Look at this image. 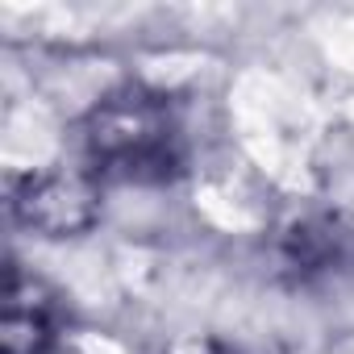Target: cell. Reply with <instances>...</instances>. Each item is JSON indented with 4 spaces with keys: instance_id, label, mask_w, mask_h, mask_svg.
Returning a JSON list of instances; mask_svg holds the SVG:
<instances>
[{
    "instance_id": "obj_2",
    "label": "cell",
    "mask_w": 354,
    "mask_h": 354,
    "mask_svg": "<svg viewBox=\"0 0 354 354\" xmlns=\"http://www.w3.org/2000/svg\"><path fill=\"white\" fill-rule=\"evenodd\" d=\"M100 180L84 167H46L9 180V217L38 238H80L100 221Z\"/></svg>"
},
{
    "instance_id": "obj_3",
    "label": "cell",
    "mask_w": 354,
    "mask_h": 354,
    "mask_svg": "<svg viewBox=\"0 0 354 354\" xmlns=\"http://www.w3.org/2000/svg\"><path fill=\"white\" fill-rule=\"evenodd\" d=\"M63 333L59 296L17 263L5 275V308H0V354H55Z\"/></svg>"
},
{
    "instance_id": "obj_1",
    "label": "cell",
    "mask_w": 354,
    "mask_h": 354,
    "mask_svg": "<svg viewBox=\"0 0 354 354\" xmlns=\"http://www.w3.org/2000/svg\"><path fill=\"white\" fill-rule=\"evenodd\" d=\"M80 150L100 184H167L188 162V129L167 92L121 84L84 113Z\"/></svg>"
},
{
    "instance_id": "obj_4",
    "label": "cell",
    "mask_w": 354,
    "mask_h": 354,
    "mask_svg": "<svg viewBox=\"0 0 354 354\" xmlns=\"http://www.w3.org/2000/svg\"><path fill=\"white\" fill-rule=\"evenodd\" d=\"M292 263L304 271H337L342 263H350V234L333 221V217H317V221H300L288 238Z\"/></svg>"
}]
</instances>
